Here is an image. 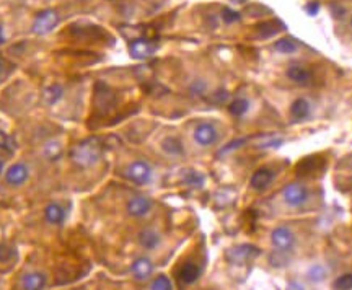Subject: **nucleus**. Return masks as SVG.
<instances>
[{
  "mask_svg": "<svg viewBox=\"0 0 352 290\" xmlns=\"http://www.w3.org/2000/svg\"><path fill=\"white\" fill-rule=\"evenodd\" d=\"M72 162L80 166H92L100 160L101 157V144L98 139H88L83 140L78 145H75L70 152Z\"/></svg>",
  "mask_w": 352,
  "mask_h": 290,
  "instance_id": "obj_1",
  "label": "nucleus"
},
{
  "mask_svg": "<svg viewBox=\"0 0 352 290\" xmlns=\"http://www.w3.org/2000/svg\"><path fill=\"white\" fill-rule=\"evenodd\" d=\"M114 104H116V96L108 88L106 85L98 83L96 85V93H95V106L101 114H108Z\"/></svg>",
  "mask_w": 352,
  "mask_h": 290,
  "instance_id": "obj_2",
  "label": "nucleus"
},
{
  "mask_svg": "<svg viewBox=\"0 0 352 290\" xmlns=\"http://www.w3.org/2000/svg\"><path fill=\"white\" fill-rule=\"evenodd\" d=\"M59 21V16L54 10H44L36 15L33 23V31L36 34H46L56 28V25Z\"/></svg>",
  "mask_w": 352,
  "mask_h": 290,
  "instance_id": "obj_3",
  "label": "nucleus"
},
{
  "mask_svg": "<svg viewBox=\"0 0 352 290\" xmlns=\"http://www.w3.org/2000/svg\"><path fill=\"white\" fill-rule=\"evenodd\" d=\"M126 174L130 181H134L137 184H145L152 178V168L145 162H134L132 165H129Z\"/></svg>",
  "mask_w": 352,
  "mask_h": 290,
  "instance_id": "obj_4",
  "label": "nucleus"
},
{
  "mask_svg": "<svg viewBox=\"0 0 352 290\" xmlns=\"http://www.w3.org/2000/svg\"><path fill=\"white\" fill-rule=\"evenodd\" d=\"M271 241L276 246L279 251H289L295 243V236L294 233L285 227H279L276 228L271 235Z\"/></svg>",
  "mask_w": 352,
  "mask_h": 290,
  "instance_id": "obj_5",
  "label": "nucleus"
},
{
  "mask_svg": "<svg viewBox=\"0 0 352 290\" xmlns=\"http://www.w3.org/2000/svg\"><path fill=\"white\" fill-rule=\"evenodd\" d=\"M282 196H284V200H285L287 206L298 207L306 200V189L302 186V184L294 183V184H289V186L284 189Z\"/></svg>",
  "mask_w": 352,
  "mask_h": 290,
  "instance_id": "obj_6",
  "label": "nucleus"
},
{
  "mask_svg": "<svg viewBox=\"0 0 352 290\" xmlns=\"http://www.w3.org/2000/svg\"><path fill=\"white\" fill-rule=\"evenodd\" d=\"M194 139L196 142L202 147H207V145H212L215 140H217V129L212 124H199L194 130Z\"/></svg>",
  "mask_w": 352,
  "mask_h": 290,
  "instance_id": "obj_7",
  "label": "nucleus"
},
{
  "mask_svg": "<svg viewBox=\"0 0 352 290\" xmlns=\"http://www.w3.org/2000/svg\"><path fill=\"white\" fill-rule=\"evenodd\" d=\"M130 56L134 59H147L155 52V46L147 39H134L129 46Z\"/></svg>",
  "mask_w": 352,
  "mask_h": 290,
  "instance_id": "obj_8",
  "label": "nucleus"
},
{
  "mask_svg": "<svg viewBox=\"0 0 352 290\" xmlns=\"http://www.w3.org/2000/svg\"><path fill=\"white\" fill-rule=\"evenodd\" d=\"M150 209H152V200L144 196H136L127 202V212L132 217H142L148 214Z\"/></svg>",
  "mask_w": 352,
  "mask_h": 290,
  "instance_id": "obj_9",
  "label": "nucleus"
},
{
  "mask_svg": "<svg viewBox=\"0 0 352 290\" xmlns=\"http://www.w3.org/2000/svg\"><path fill=\"white\" fill-rule=\"evenodd\" d=\"M5 180L8 184H12V186H20V184H23L28 180V168H26L23 163H15L7 170Z\"/></svg>",
  "mask_w": 352,
  "mask_h": 290,
  "instance_id": "obj_10",
  "label": "nucleus"
},
{
  "mask_svg": "<svg viewBox=\"0 0 352 290\" xmlns=\"http://www.w3.org/2000/svg\"><path fill=\"white\" fill-rule=\"evenodd\" d=\"M132 274H134V277L137 280H145L152 276V272H153V264L150 262V259L148 258H139L136 259L134 262H132Z\"/></svg>",
  "mask_w": 352,
  "mask_h": 290,
  "instance_id": "obj_11",
  "label": "nucleus"
},
{
  "mask_svg": "<svg viewBox=\"0 0 352 290\" xmlns=\"http://www.w3.org/2000/svg\"><path fill=\"white\" fill-rule=\"evenodd\" d=\"M259 251L254 248V246H250V244H243V246H238V248H233L227 253V258L230 259L232 262H243L246 259H250L253 256H256Z\"/></svg>",
  "mask_w": 352,
  "mask_h": 290,
  "instance_id": "obj_12",
  "label": "nucleus"
},
{
  "mask_svg": "<svg viewBox=\"0 0 352 290\" xmlns=\"http://www.w3.org/2000/svg\"><path fill=\"white\" fill-rule=\"evenodd\" d=\"M323 166V160L320 157H306L302 162L297 163V173L300 176H308L315 171H318Z\"/></svg>",
  "mask_w": 352,
  "mask_h": 290,
  "instance_id": "obj_13",
  "label": "nucleus"
},
{
  "mask_svg": "<svg viewBox=\"0 0 352 290\" xmlns=\"http://www.w3.org/2000/svg\"><path fill=\"white\" fill-rule=\"evenodd\" d=\"M287 77L290 78L292 82L298 83V85H308L312 82V72L308 70L306 67H302V65H292L289 67L287 70Z\"/></svg>",
  "mask_w": 352,
  "mask_h": 290,
  "instance_id": "obj_14",
  "label": "nucleus"
},
{
  "mask_svg": "<svg viewBox=\"0 0 352 290\" xmlns=\"http://www.w3.org/2000/svg\"><path fill=\"white\" fill-rule=\"evenodd\" d=\"M272 181V173L271 170L268 168H259L253 173V176H251V188L253 189H256V191H262V189H266L269 184Z\"/></svg>",
  "mask_w": 352,
  "mask_h": 290,
  "instance_id": "obj_15",
  "label": "nucleus"
},
{
  "mask_svg": "<svg viewBox=\"0 0 352 290\" xmlns=\"http://www.w3.org/2000/svg\"><path fill=\"white\" fill-rule=\"evenodd\" d=\"M46 285V276L41 272L26 274L21 280V290H42Z\"/></svg>",
  "mask_w": 352,
  "mask_h": 290,
  "instance_id": "obj_16",
  "label": "nucleus"
},
{
  "mask_svg": "<svg viewBox=\"0 0 352 290\" xmlns=\"http://www.w3.org/2000/svg\"><path fill=\"white\" fill-rule=\"evenodd\" d=\"M139 243L144 246L145 250H155L158 244H160V235H158L155 230H142L139 233Z\"/></svg>",
  "mask_w": 352,
  "mask_h": 290,
  "instance_id": "obj_17",
  "label": "nucleus"
},
{
  "mask_svg": "<svg viewBox=\"0 0 352 290\" xmlns=\"http://www.w3.org/2000/svg\"><path fill=\"white\" fill-rule=\"evenodd\" d=\"M197 277H199V267L194 262H186V264H183V267L180 269V279L184 284L196 282Z\"/></svg>",
  "mask_w": 352,
  "mask_h": 290,
  "instance_id": "obj_18",
  "label": "nucleus"
},
{
  "mask_svg": "<svg viewBox=\"0 0 352 290\" xmlns=\"http://www.w3.org/2000/svg\"><path fill=\"white\" fill-rule=\"evenodd\" d=\"M290 114L295 118V119H305L310 116V103L303 98H298L292 103V106H290Z\"/></svg>",
  "mask_w": 352,
  "mask_h": 290,
  "instance_id": "obj_19",
  "label": "nucleus"
},
{
  "mask_svg": "<svg viewBox=\"0 0 352 290\" xmlns=\"http://www.w3.org/2000/svg\"><path fill=\"white\" fill-rule=\"evenodd\" d=\"M44 215H46V220L52 225H59L60 222L64 220V209L60 207L59 204H49L44 210Z\"/></svg>",
  "mask_w": 352,
  "mask_h": 290,
  "instance_id": "obj_20",
  "label": "nucleus"
},
{
  "mask_svg": "<svg viewBox=\"0 0 352 290\" xmlns=\"http://www.w3.org/2000/svg\"><path fill=\"white\" fill-rule=\"evenodd\" d=\"M162 148L168 155H181L183 153V145L176 137H166L162 142Z\"/></svg>",
  "mask_w": 352,
  "mask_h": 290,
  "instance_id": "obj_21",
  "label": "nucleus"
},
{
  "mask_svg": "<svg viewBox=\"0 0 352 290\" xmlns=\"http://www.w3.org/2000/svg\"><path fill=\"white\" fill-rule=\"evenodd\" d=\"M326 276H328V271L321 264H313L306 272V277L310 279L312 282H321V280L326 279Z\"/></svg>",
  "mask_w": 352,
  "mask_h": 290,
  "instance_id": "obj_22",
  "label": "nucleus"
},
{
  "mask_svg": "<svg viewBox=\"0 0 352 290\" xmlns=\"http://www.w3.org/2000/svg\"><path fill=\"white\" fill-rule=\"evenodd\" d=\"M258 30H259L261 36L268 38V36H272V34L279 33L280 30H284V26H282V23H279V21H266V23H262L261 26H258Z\"/></svg>",
  "mask_w": 352,
  "mask_h": 290,
  "instance_id": "obj_23",
  "label": "nucleus"
},
{
  "mask_svg": "<svg viewBox=\"0 0 352 290\" xmlns=\"http://www.w3.org/2000/svg\"><path fill=\"white\" fill-rule=\"evenodd\" d=\"M60 98H62V88H60L59 85H51L44 90V100H46V103L54 104Z\"/></svg>",
  "mask_w": 352,
  "mask_h": 290,
  "instance_id": "obj_24",
  "label": "nucleus"
},
{
  "mask_svg": "<svg viewBox=\"0 0 352 290\" xmlns=\"http://www.w3.org/2000/svg\"><path fill=\"white\" fill-rule=\"evenodd\" d=\"M274 49L277 52H280V54H292V52L297 51V44H295V41H292V39L282 38L274 44Z\"/></svg>",
  "mask_w": 352,
  "mask_h": 290,
  "instance_id": "obj_25",
  "label": "nucleus"
},
{
  "mask_svg": "<svg viewBox=\"0 0 352 290\" xmlns=\"http://www.w3.org/2000/svg\"><path fill=\"white\" fill-rule=\"evenodd\" d=\"M248 101L243 100V98H238L230 103V106H228V111H230L233 116H243V114L248 111Z\"/></svg>",
  "mask_w": 352,
  "mask_h": 290,
  "instance_id": "obj_26",
  "label": "nucleus"
},
{
  "mask_svg": "<svg viewBox=\"0 0 352 290\" xmlns=\"http://www.w3.org/2000/svg\"><path fill=\"white\" fill-rule=\"evenodd\" d=\"M44 153H46L48 160H57L60 153H62V148H60L57 142H51L46 145V148H44Z\"/></svg>",
  "mask_w": 352,
  "mask_h": 290,
  "instance_id": "obj_27",
  "label": "nucleus"
},
{
  "mask_svg": "<svg viewBox=\"0 0 352 290\" xmlns=\"http://www.w3.org/2000/svg\"><path fill=\"white\" fill-rule=\"evenodd\" d=\"M150 290H171V282L170 279L166 276H158L152 285H150Z\"/></svg>",
  "mask_w": 352,
  "mask_h": 290,
  "instance_id": "obj_28",
  "label": "nucleus"
},
{
  "mask_svg": "<svg viewBox=\"0 0 352 290\" xmlns=\"http://www.w3.org/2000/svg\"><path fill=\"white\" fill-rule=\"evenodd\" d=\"M334 288L336 290H350L352 288V274H344L336 279L334 282Z\"/></svg>",
  "mask_w": 352,
  "mask_h": 290,
  "instance_id": "obj_29",
  "label": "nucleus"
},
{
  "mask_svg": "<svg viewBox=\"0 0 352 290\" xmlns=\"http://www.w3.org/2000/svg\"><path fill=\"white\" fill-rule=\"evenodd\" d=\"M184 183L189 184V186H201L204 183V178H202V174L196 171H188L186 176H184Z\"/></svg>",
  "mask_w": 352,
  "mask_h": 290,
  "instance_id": "obj_30",
  "label": "nucleus"
},
{
  "mask_svg": "<svg viewBox=\"0 0 352 290\" xmlns=\"http://www.w3.org/2000/svg\"><path fill=\"white\" fill-rule=\"evenodd\" d=\"M280 144H282V139H279V137H262L259 142L256 144V147L269 148V147H279Z\"/></svg>",
  "mask_w": 352,
  "mask_h": 290,
  "instance_id": "obj_31",
  "label": "nucleus"
},
{
  "mask_svg": "<svg viewBox=\"0 0 352 290\" xmlns=\"http://www.w3.org/2000/svg\"><path fill=\"white\" fill-rule=\"evenodd\" d=\"M222 18H224V21L225 23H235V21H238L240 20V15L236 13L235 10H232V8H224L222 10Z\"/></svg>",
  "mask_w": 352,
  "mask_h": 290,
  "instance_id": "obj_32",
  "label": "nucleus"
},
{
  "mask_svg": "<svg viewBox=\"0 0 352 290\" xmlns=\"http://www.w3.org/2000/svg\"><path fill=\"white\" fill-rule=\"evenodd\" d=\"M13 258V250L5 244H0V262H7Z\"/></svg>",
  "mask_w": 352,
  "mask_h": 290,
  "instance_id": "obj_33",
  "label": "nucleus"
},
{
  "mask_svg": "<svg viewBox=\"0 0 352 290\" xmlns=\"http://www.w3.org/2000/svg\"><path fill=\"white\" fill-rule=\"evenodd\" d=\"M241 144H245V139H238V140H233V142H230L227 147H224L222 150H220V153H227V152H230L233 150V148H238Z\"/></svg>",
  "mask_w": 352,
  "mask_h": 290,
  "instance_id": "obj_34",
  "label": "nucleus"
},
{
  "mask_svg": "<svg viewBox=\"0 0 352 290\" xmlns=\"http://www.w3.org/2000/svg\"><path fill=\"white\" fill-rule=\"evenodd\" d=\"M305 10H306V13L310 15V16H315L316 13L320 12V4H318V2H310V4H306Z\"/></svg>",
  "mask_w": 352,
  "mask_h": 290,
  "instance_id": "obj_35",
  "label": "nucleus"
},
{
  "mask_svg": "<svg viewBox=\"0 0 352 290\" xmlns=\"http://www.w3.org/2000/svg\"><path fill=\"white\" fill-rule=\"evenodd\" d=\"M0 148H8V137L0 130Z\"/></svg>",
  "mask_w": 352,
  "mask_h": 290,
  "instance_id": "obj_36",
  "label": "nucleus"
},
{
  "mask_svg": "<svg viewBox=\"0 0 352 290\" xmlns=\"http://www.w3.org/2000/svg\"><path fill=\"white\" fill-rule=\"evenodd\" d=\"M287 290H305V288H303V285L300 282H290L287 285Z\"/></svg>",
  "mask_w": 352,
  "mask_h": 290,
  "instance_id": "obj_37",
  "label": "nucleus"
},
{
  "mask_svg": "<svg viewBox=\"0 0 352 290\" xmlns=\"http://www.w3.org/2000/svg\"><path fill=\"white\" fill-rule=\"evenodd\" d=\"M4 41H5V36H4V28H2V26H0V44H2Z\"/></svg>",
  "mask_w": 352,
  "mask_h": 290,
  "instance_id": "obj_38",
  "label": "nucleus"
},
{
  "mask_svg": "<svg viewBox=\"0 0 352 290\" xmlns=\"http://www.w3.org/2000/svg\"><path fill=\"white\" fill-rule=\"evenodd\" d=\"M0 171H2V163H0Z\"/></svg>",
  "mask_w": 352,
  "mask_h": 290,
  "instance_id": "obj_39",
  "label": "nucleus"
}]
</instances>
